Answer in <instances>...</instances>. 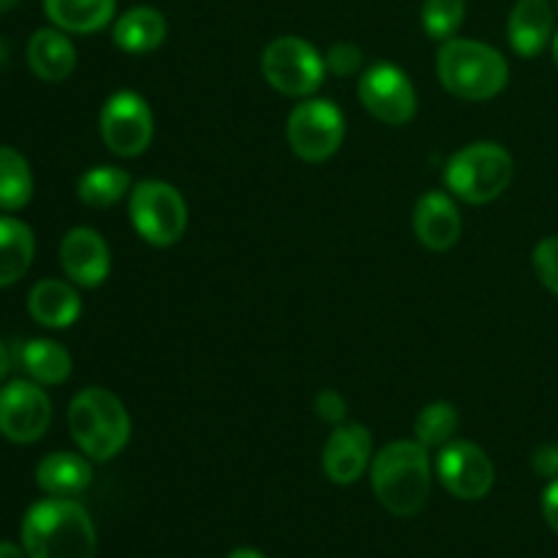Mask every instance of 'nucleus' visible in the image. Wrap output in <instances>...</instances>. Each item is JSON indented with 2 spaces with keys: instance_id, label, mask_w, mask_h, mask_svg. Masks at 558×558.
I'll list each match as a JSON object with an SVG mask.
<instances>
[{
  "instance_id": "f257e3e1",
  "label": "nucleus",
  "mask_w": 558,
  "mask_h": 558,
  "mask_svg": "<svg viewBox=\"0 0 558 558\" xmlns=\"http://www.w3.org/2000/svg\"><path fill=\"white\" fill-rule=\"evenodd\" d=\"M430 480V452L417 439L390 441L371 461V485L376 499L398 518L417 515L428 505Z\"/></svg>"
},
{
  "instance_id": "f03ea898",
  "label": "nucleus",
  "mask_w": 558,
  "mask_h": 558,
  "mask_svg": "<svg viewBox=\"0 0 558 558\" xmlns=\"http://www.w3.org/2000/svg\"><path fill=\"white\" fill-rule=\"evenodd\" d=\"M22 548L27 558H96V526L74 499H44L25 512Z\"/></svg>"
},
{
  "instance_id": "7ed1b4c3",
  "label": "nucleus",
  "mask_w": 558,
  "mask_h": 558,
  "mask_svg": "<svg viewBox=\"0 0 558 558\" xmlns=\"http://www.w3.org/2000/svg\"><path fill=\"white\" fill-rule=\"evenodd\" d=\"M436 76L450 96L463 101H490L510 82L505 54L477 38H447L436 52Z\"/></svg>"
},
{
  "instance_id": "20e7f679",
  "label": "nucleus",
  "mask_w": 558,
  "mask_h": 558,
  "mask_svg": "<svg viewBox=\"0 0 558 558\" xmlns=\"http://www.w3.org/2000/svg\"><path fill=\"white\" fill-rule=\"evenodd\" d=\"M69 434L82 456L107 463L129 445L131 414L114 392L104 387H85L69 403Z\"/></svg>"
},
{
  "instance_id": "39448f33",
  "label": "nucleus",
  "mask_w": 558,
  "mask_h": 558,
  "mask_svg": "<svg viewBox=\"0 0 558 558\" xmlns=\"http://www.w3.org/2000/svg\"><path fill=\"white\" fill-rule=\"evenodd\" d=\"M515 161L499 142H472L452 153L445 167V185L466 205H488L512 183Z\"/></svg>"
},
{
  "instance_id": "423d86ee",
  "label": "nucleus",
  "mask_w": 558,
  "mask_h": 558,
  "mask_svg": "<svg viewBox=\"0 0 558 558\" xmlns=\"http://www.w3.org/2000/svg\"><path fill=\"white\" fill-rule=\"evenodd\" d=\"M129 218L145 243L169 248L189 229V205L172 183L140 180L129 194Z\"/></svg>"
},
{
  "instance_id": "0eeeda50",
  "label": "nucleus",
  "mask_w": 558,
  "mask_h": 558,
  "mask_svg": "<svg viewBox=\"0 0 558 558\" xmlns=\"http://www.w3.org/2000/svg\"><path fill=\"white\" fill-rule=\"evenodd\" d=\"M262 76L272 90L289 98H308L325 82V54L300 36L272 38L262 52Z\"/></svg>"
},
{
  "instance_id": "6e6552de",
  "label": "nucleus",
  "mask_w": 558,
  "mask_h": 558,
  "mask_svg": "<svg viewBox=\"0 0 558 558\" xmlns=\"http://www.w3.org/2000/svg\"><path fill=\"white\" fill-rule=\"evenodd\" d=\"M347 136V118L330 98H305L289 112L287 140L298 158L322 163L336 156Z\"/></svg>"
},
{
  "instance_id": "1a4fd4ad",
  "label": "nucleus",
  "mask_w": 558,
  "mask_h": 558,
  "mask_svg": "<svg viewBox=\"0 0 558 558\" xmlns=\"http://www.w3.org/2000/svg\"><path fill=\"white\" fill-rule=\"evenodd\" d=\"M98 131L109 153L120 158H136L150 147L156 120L153 109L140 93L118 90L104 101L98 114Z\"/></svg>"
},
{
  "instance_id": "9d476101",
  "label": "nucleus",
  "mask_w": 558,
  "mask_h": 558,
  "mask_svg": "<svg viewBox=\"0 0 558 558\" xmlns=\"http://www.w3.org/2000/svg\"><path fill=\"white\" fill-rule=\"evenodd\" d=\"M357 96L365 112L385 125H407L417 114V90L412 80L401 65L387 60L368 65L360 74Z\"/></svg>"
},
{
  "instance_id": "9b49d317",
  "label": "nucleus",
  "mask_w": 558,
  "mask_h": 558,
  "mask_svg": "<svg viewBox=\"0 0 558 558\" xmlns=\"http://www.w3.org/2000/svg\"><path fill=\"white\" fill-rule=\"evenodd\" d=\"M434 469L447 494L463 501L485 499L496 483L494 461L474 441L452 439L439 450Z\"/></svg>"
},
{
  "instance_id": "f8f14e48",
  "label": "nucleus",
  "mask_w": 558,
  "mask_h": 558,
  "mask_svg": "<svg viewBox=\"0 0 558 558\" xmlns=\"http://www.w3.org/2000/svg\"><path fill=\"white\" fill-rule=\"evenodd\" d=\"M52 423V401L41 385L27 379L0 387V436L14 445H33Z\"/></svg>"
},
{
  "instance_id": "ddd939ff",
  "label": "nucleus",
  "mask_w": 558,
  "mask_h": 558,
  "mask_svg": "<svg viewBox=\"0 0 558 558\" xmlns=\"http://www.w3.org/2000/svg\"><path fill=\"white\" fill-rule=\"evenodd\" d=\"M374 436L363 423H341L330 430L322 450V469L336 485H352L374 461Z\"/></svg>"
},
{
  "instance_id": "4468645a",
  "label": "nucleus",
  "mask_w": 558,
  "mask_h": 558,
  "mask_svg": "<svg viewBox=\"0 0 558 558\" xmlns=\"http://www.w3.org/2000/svg\"><path fill=\"white\" fill-rule=\"evenodd\" d=\"M60 267L76 287H101L112 270V254L101 234L93 227H74L60 240Z\"/></svg>"
},
{
  "instance_id": "2eb2a0df",
  "label": "nucleus",
  "mask_w": 558,
  "mask_h": 558,
  "mask_svg": "<svg viewBox=\"0 0 558 558\" xmlns=\"http://www.w3.org/2000/svg\"><path fill=\"white\" fill-rule=\"evenodd\" d=\"M412 229L428 251L445 254L461 240L463 221L456 196L447 191H425L412 213Z\"/></svg>"
},
{
  "instance_id": "dca6fc26",
  "label": "nucleus",
  "mask_w": 558,
  "mask_h": 558,
  "mask_svg": "<svg viewBox=\"0 0 558 558\" xmlns=\"http://www.w3.org/2000/svg\"><path fill=\"white\" fill-rule=\"evenodd\" d=\"M554 5L550 0H518L507 20V38L512 52L521 58H537L554 41Z\"/></svg>"
},
{
  "instance_id": "f3484780",
  "label": "nucleus",
  "mask_w": 558,
  "mask_h": 558,
  "mask_svg": "<svg viewBox=\"0 0 558 558\" xmlns=\"http://www.w3.org/2000/svg\"><path fill=\"white\" fill-rule=\"evenodd\" d=\"M27 65L41 82H63L76 69V49L60 27H41L27 41Z\"/></svg>"
},
{
  "instance_id": "a211bd4d",
  "label": "nucleus",
  "mask_w": 558,
  "mask_h": 558,
  "mask_svg": "<svg viewBox=\"0 0 558 558\" xmlns=\"http://www.w3.org/2000/svg\"><path fill=\"white\" fill-rule=\"evenodd\" d=\"M27 311L41 327L65 330L80 319L82 300L71 283L58 281V278H44V281L33 283L31 294H27Z\"/></svg>"
},
{
  "instance_id": "6ab92c4d",
  "label": "nucleus",
  "mask_w": 558,
  "mask_h": 558,
  "mask_svg": "<svg viewBox=\"0 0 558 558\" xmlns=\"http://www.w3.org/2000/svg\"><path fill=\"white\" fill-rule=\"evenodd\" d=\"M169 22L153 5H134L123 11L112 25L114 47L129 54H147L167 41Z\"/></svg>"
},
{
  "instance_id": "aec40b11",
  "label": "nucleus",
  "mask_w": 558,
  "mask_h": 558,
  "mask_svg": "<svg viewBox=\"0 0 558 558\" xmlns=\"http://www.w3.org/2000/svg\"><path fill=\"white\" fill-rule=\"evenodd\" d=\"M36 483L54 499H74L93 483L90 458L76 452H52L36 466Z\"/></svg>"
},
{
  "instance_id": "412c9836",
  "label": "nucleus",
  "mask_w": 558,
  "mask_h": 558,
  "mask_svg": "<svg viewBox=\"0 0 558 558\" xmlns=\"http://www.w3.org/2000/svg\"><path fill=\"white\" fill-rule=\"evenodd\" d=\"M118 0H44V14L54 27L76 36L98 33L114 20Z\"/></svg>"
},
{
  "instance_id": "4be33fe9",
  "label": "nucleus",
  "mask_w": 558,
  "mask_h": 558,
  "mask_svg": "<svg viewBox=\"0 0 558 558\" xmlns=\"http://www.w3.org/2000/svg\"><path fill=\"white\" fill-rule=\"evenodd\" d=\"M22 371L31 376V381L44 387L63 385L71 376V354L63 343L49 341V338H31L16 349Z\"/></svg>"
},
{
  "instance_id": "5701e85b",
  "label": "nucleus",
  "mask_w": 558,
  "mask_h": 558,
  "mask_svg": "<svg viewBox=\"0 0 558 558\" xmlns=\"http://www.w3.org/2000/svg\"><path fill=\"white\" fill-rule=\"evenodd\" d=\"M33 256H36L33 229L20 218L0 216V289L25 278Z\"/></svg>"
},
{
  "instance_id": "b1692460",
  "label": "nucleus",
  "mask_w": 558,
  "mask_h": 558,
  "mask_svg": "<svg viewBox=\"0 0 558 558\" xmlns=\"http://www.w3.org/2000/svg\"><path fill=\"white\" fill-rule=\"evenodd\" d=\"M131 174L123 167H112V163H98V167L87 169L76 180V196L82 205L93 207V210H104V207L118 205L120 199L131 194Z\"/></svg>"
},
{
  "instance_id": "393cba45",
  "label": "nucleus",
  "mask_w": 558,
  "mask_h": 558,
  "mask_svg": "<svg viewBox=\"0 0 558 558\" xmlns=\"http://www.w3.org/2000/svg\"><path fill=\"white\" fill-rule=\"evenodd\" d=\"M33 199V172L20 150L0 145V210L16 213Z\"/></svg>"
},
{
  "instance_id": "a878e982",
  "label": "nucleus",
  "mask_w": 558,
  "mask_h": 558,
  "mask_svg": "<svg viewBox=\"0 0 558 558\" xmlns=\"http://www.w3.org/2000/svg\"><path fill=\"white\" fill-rule=\"evenodd\" d=\"M458 423H461V417H458V409L452 407V403L434 401L417 414V420H414V436H417L420 445L428 447V450H434V447L441 450V447L452 441Z\"/></svg>"
},
{
  "instance_id": "bb28decb",
  "label": "nucleus",
  "mask_w": 558,
  "mask_h": 558,
  "mask_svg": "<svg viewBox=\"0 0 558 558\" xmlns=\"http://www.w3.org/2000/svg\"><path fill=\"white\" fill-rule=\"evenodd\" d=\"M466 16V0H425L420 11L425 36L434 41H447L458 33Z\"/></svg>"
},
{
  "instance_id": "cd10ccee",
  "label": "nucleus",
  "mask_w": 558,
  "mask_h": 558,
  "mask_svg": "<svg viewBox=\"0 0 558 558\" xmlns=\"http://www.w3.org/2000/svg\"><path fill=\"white\" fill-rule=\"evenodd\" d=\"M365 58H363V49L352 41H336L325 54V69L330 71L332 76H352L363 69Z\"/></svg>"
},
{
  "instance_id": "c85d7f7f",
  "label": "nucleus",
  "mask_w": 558,
  "mask_h": 558,
  "mask_svg": "<svg viewBox=\"0 0 558 558\" xmlns=\"http://www.w3.org/2000/svg\"><path fill=\"white\" fill-rule=\"evenodd\" d=\"M532 262L539 283L558 298V238L539 240L537 248H534Z\"/></svg>"
},
{
  "instance_id": "c756f323",
  "label": "nucleus",
  "mask_w": 558,
  "mask_h": 558,
  "mask_svg": "<svg viewBox=\"0 0 558 558\" xmlns=\"http://www.w3.org/2000/svg\"><path fill=\"white\" fill-rule=\"evenodd\" d=\"M314 412L322 423L336 428V425L347 423V412H349L347 398H343L338 390H330V387H327V390H319L314 398Z\"/></svg>"
},
{
  "instance_id": "7c9ffc66",
  "label": "nucleus",
  "mask_w": 558,
  "mask_h": 558,
  "mask_svg": "<svg viewBox=\"0 0 558 558\" xmlns=\"http://www.w3.org/2000/svg\"><path fill=\"white\" fill-rule=\"evenodd\" d=\"M543 515L548 521V526L558 534V477L545 488L543 494Z\"/></svg>"
},
{
  "instance_id": "2f4dec72",
  "label": "nucleus",
  "mask_w": 558,
  "mask_h": 558,
  "mask_svg": "<svg viewBox=\"0 0 558 558\" xmlns=\"http://www.w3.org/2000/svg\"><path fill=\"white\" fill-rule=\"evenodd\" d=\"M9 371H11V354H9V349H5V343L0 341V385L5 381Z\"/></svg>"
},
{
  "instance_id": "473e14b6",
  "label": "nucleus",
  "mask_w": 558,
  "mask_h": 558,
  "mask_svg": "<svg viewBox=\"0 0 558 558\" xmlns=\"http://www.w3.org/2000/svg\"><path fill=\"white\" fill-rule=\"evenodd\" d=\"M0 558H25V554H22L16 545L11 543H0Z\"/></svg>"
},
{
  "instance_id": "72a5a7b5",
  "label": "nucleus",
  "mask_w": 558,
  "mask_h": 558,
  "mask_svg": "<svg viewBox=\"0 0 558 558\" xmlns=\"http://www.w3.org/2000/svg\"><path fill=\"white\" fill-rule=\"evenodd\" d=\"M227 558H265V554H259V550H254V548H238V550H232Z\"/></svg>"
},
{
  "instance_id": "f704fd0d",
  "label": "nucleus",
  "mask_w": 558,
  "mask_h": 558,
  "mask_svg": "<svg viewBox=\"0 0 558 558\" xmlns=\"http://www.w3.org/2000/svg\"><path fill=\"white\" fill-rule=\"evenodd\" d=\"M16 3H20V0H0V11H9V9H14Z\"/></svg>"
},
{
  "instance_id": "c9c22d12",
  "label": "nucleus",
  "mask_w": 558,
  "mask_h": 558,
  "mask_svg": "<svg viewBox=\"0 0 558 558\" xmlns=\"http://www.w3.org/2000/svg\"><path fill=\"white\" fill-rule=\"evenodd\" d=\"M550 44H554V60H556V65H558V31L554 33V41H550Z\"/></svg>"
},
{
  "instance_id": "e433bc0d",
  "label": "nucleus",
  "mask_w": 558,
  "mask_h": 558,
  "mask_svg": "<svg viewBox=\"0 0 558 558\" xmlns=\"http://www.w3.org/2000/svg\"><path fill=\"white\" fill-rule=\"evenodd\" d=\"M0 60H3V49H0Z\"/></svg>"
},
{
  "instance_id": "4c0bfd02",
  "label": "nucleus",
  "mask_w": 558,
  "mask_h": 558,
  "mask_svg": "<svg viewBox=\"0 0 558 558\" xmlns=\"http://www.w3.org/2000/svg\"><path fill=\"white\" fill-rule=\"evenodd\" d=\"M556 461H558V447H556Z\"/></svg>"
}]
</instances>
